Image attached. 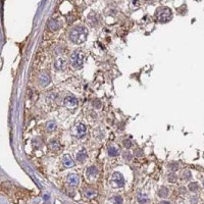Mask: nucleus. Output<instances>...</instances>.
<instances>
[{
  "mask_svg": "<svg viewBox=\"0 0 204 204\" xmlns=\"http://www.w3.org/2000/svg\"><path fill=\"white\" fill-rule=\"evenodd\" d=\"M87 36H88V30L85 27H83V26L73 28L70 30L69 35L70 41L75 44L84 43L87 39Z\"/></svg>",
  "mask_w": 204,
  "mask_h": 204,
  "instance_id": "1",
  "label": "nucleus"
},
{
  "mask_svg": "<svg viewBox=\"0 0 204 204\" xmlns=\"http://www.w3.org/2000/svg\"><path fill=\"white\" fill-rule=\"evenodd\" d=\"M85 55L82 50H75L70 55V64L74 69H79L83 68Z\"/></svg>",
  "mask_w": 204,
  "mask_h": 204,
  "instance_id": "2",
  "label": "nucleus"
},
{
  "mask_svg": "<svg viewBox=\"0 0 204 204\" xmlns=\"http://www.w3.org/2000/svg\"><path fill=\"white\" fill-rule=\"evenodd\" d=\"M155 17H156L159 23H168V21L172 20L173 13H172L170 8L162 6V7L157 8L156 12H155Z\"/></svg>",
  "mask_w": 204,
  "mask_h": 204,
  "instance_id": "3",
  "label": "nucleus"
},
{
  "mask_svg": "<svg viewBox=\"0 0 204 204\" xmlns=\"http://www.w3.org/2000/svg\"><path fill=\"white\" fill-rule=\"evenodd\" d=\"M110 185L113 188H121L125 185V179L121 173H114L111 176Z\"/></svg>",
  "mask_w": 204,
  "mask_h": 204,
  "instance_id": "4",
  "label": "nucleus"
},
{
  "mask_svg": "<svg viewBox=\"0 0 204 204\" xmlns=\"http://www.w3.org/2000/svg\"><path fill=\"white\" fill-rule=\"evenodd\" d=\"M64 105L68 107L69 109H75L78 106V99L73 95H69L64 99Z\"/></svg>",
  "mask_w": 204,
  "mask_h": 204,
  "instance_id": "5",
  "label": "nucleus"
},
{
  "mask_svg": "<svg viewBox=\"0 0 204 204\" xmlns=\"http://www.w3.org/2000/svg\"><path fill=\"white\" fill-rule=\"evenodd\" d=\"M68 183L70 185V186H74V187H76L79 185L80 183V177L76 175V173H70V175L68 176Z\"/></svg>",
  "mask_w": 204,
  "mask_h": 204,
  "instance_id": "6",
  "label": "nucleus"
},
{
  "mask_svg": "<svg viewBox=\"0 0 204 204\" xmlns=\"http://www.w3.org/2000/svg\"><path fill=\"white\" fill-rule=\"evenodd\" d=\"M47 28L51 32H56L60 28V23L57 20H50L47 24Z\"/></svg>",
  "mask_w": 204,
  "mask_h": 204,
  "instance_id": "7",
  "label": "nucleus"
},
{
  "mask_svg": "<svg viewBox=\"0 0 204 204\" xmlns=\"http://www.w3.org/2000/svg\"><path fill=\"white\" fill-rule=\"evenodd\" d=\"M86 132H87V127H86V126H85L84 124L80 122V124L77 125V127H76L77 137H79V138H82V137H83L85 134H86Z\"/></svg>",
  "mask_w": 204,
  "mask_h": 204,
  "instance_id": "8",
  "label": "nucleus"
},
{
  "mask_svg": "<svg viewBox=\"0 0 204 204\" xmlns=\"http://www.w3.org/2000/svg\"><path fill=\"white\" fill-rule=\"evenodd\" d=\"M39 82L43 87H46L47 85L50 83V76L48 75L46 72L42 73L39 77Z\"/></svg>",
  "mask_w": 204,
  "mask_h": 204,
  "instance_id": "9",
  "label": "nucleus"
},
{
  "mask_svg": "<svg viewBox=\"0 0 204 204\" xmlns=\"http://www.w3.org/2000/svg\"><path fill=\"white\" fill-rule=\"evenodd\" d=\"M62 163H64V165L65 168H73V166L75 165V162H74L69 154L64 155V157H62Z\"/></svg>",
  "mask_w": 204,
  "mask_h": 204,
  "instance_id": "10",
  "label": "nucleus"
},
{
  "mask_svg": "<svg viewBox=\"0 0 204 204\" xmlns=\"http://www.w3.org/2000/svg\"><path fill=\"white\" fill-rule=\"evenodd\" d=\"M107 151H108L109 156H111V157H116V156H118V154H120V149L113 145H110L108 147V149H107Z\"/></svg>",
  "mask_w": 204,
  "mask_h": 204,
  "instance_id": "11",
  "label": "nucleus"
},
{
  "mask_svg": "<svg viewBox=\"0 0 204 204\" xmlns=\"http://www.w3.org/2000/svg\"><path fill=\"white\" fill-rule=\"evenodd\" d=\"M86 173L88 177H97L98 169L96 166H90V168H88V169L86 170Z\"/></svg>",
  "mask_w": 204,
  "mask_h": 204,
  "instance_id": "12",
  "label": "nucleus"
},
{
  "mask_svg": "<svg viewBox=\"0 0 204 204\" xmlns=\"http://www.w3.org/2000/svg\"><path fill=\"white\" fill-rule=\"evenodd\" d=\"M84 194H85V196H86L87 198L93 199V198L96 197V196H97V192H96L95 190H93V189H86Z\"/></svg>",
  "mask_w": 204,
  "mask_h": 204,
  "instance_id": "13",
  "label": "nucleus"
},
{
  "mask_svg": "<svg viewBox=\"0 0 204 204\" xmlns=\"http://www.w3.org/2000/svg\"><path fill=\"white\" fill-rule=\"evenodd\" d=\"M86 158H87V152H86V150H81V151H79V152L77 153V159H78V161L84 162L85 160H86Z\"/></svg>",
  "mask_w": 204,
  "mask_h": 204,
  "instance_id": "14",
  "label": "nucleus"
},
{
  "mask_svg": "<svg viewBox=\"0 0 204 204\" xmlns=\"http://www.w3.org/2000/svg\"><path fill=\"white\" fill-rule=\"evenodd\" d=\"M169 194V190L166 187H161L159 189V192H158V196H160L162 198H165L168 197Z\"/></svg>",
  "mask_w": 204,
  "mask_h": 204,
  "instance_id": "15",
  "label": "nucleus"
},
{
  "mask_svg": "<svg viewBox=\"0 0 204 204\" xmlns=\"http://www.w3.org/2000/svg\"><path fill=\"white\" fill-rule=\"evenodd\" d=\"M46 130L48 132H53L56 130V124H55V121H48L47 124H46Z\"/></svg>",
  "mask_w": 204,
  "mask_h": 204,
  "instance_id": "16",
  "label": "nucleus"
},
{
  "mask_svg": "<svg viewBox=\"0 0 204 204\" xmlns=\"http://www.w3.org/2000/svg\"><path fill=\"white\" fill-rule=\"evenodd\" d=\"M49 147H50L51 150H57L58 148H59L58 141H56V140H51L50 143H49Z\"/></svg>",
  "mask_w": 204,
  "mask_h": 204,
  "instance_id": "17",
  "label": "nucleus"
},
{
  "mask_svg": "<svg viewBox=\"0 0 204 204\" xmlns=\"http://www.w3.org/2000/svg\"><path fill=\"white\" fill-rule=\"evenodd\" d=\"M64 61L62 60V59H58V60L55 62V64H54L55 69H56L57 70H60V69H64Z\"/></svg>",
  "mask_w": 204,
  "mask_h": 204,
  "instance_id": "18",
  "label": "nucleus"
},
{
  "mask_svg": "<svg viewBox=\"0 0 204 204\" xmlns=\"http://www.w3.org/2000/svg\"><path fill=\"white\" fill-rule=\"evenodd\" d=\"M111 200H112V202L114 204H122V198L121 197V196H113L112 198H111Z\"/></svg>",
  "mask_w": 204,
  "mask_h": 204,
  "instance_id": "19",
  "label": "nucleus"
},
{
  "mask_svg": "<svg viewBox=\"0 0 204 204\" xmlns=\"http://www.w3.org/2000/svg\"><path fill=\"white\" fill-rule=\"evenodd\" d=\"M122 145H124L127 149H129V148H131L133 146V143H132V141L131 140H129V139H125L124 141H122Z\"/></svg>",
  "mask_w": 204,
  "mask_h": 204,
  "instance_id": "20",
  "label": "nucleus"
},
{
  "mask_svg": "<svg viewBox=\"0 0 204 204\" xmlns=\"http://www.w3.org/2000/svg\"><path fill=\"white\" fill-rule=\"evenodd\" d=\"M198 188H199V186H198L197 183H190V185H189V190L192 191V192L197 191Z\"/></svg>",
  "mask_w": 204,
  "mask_h": 204,
  "instance_id": "21",
  "label": "nucleus"
},
{
  "mask_svg": "<svg viewBox=\"0 0 204 204\" xmlns=\"http://www.w3.org/2000/svg\"><path fill=\"white\" fill-rule=\"evenodd\" d=\"M138 202L140 204H145L147 202V197L145 195H140L138 197Z\"/></svg>",
  "mask_w": 204,
  "mask_h": 204,
  "instance_id": "22",
  "label": "nucleus"
},
{
  "mask_svg": "<svg viewBox=\"0 0 204 204\" xmlns=\"http://www.w3.org/2000/svg\"><path fill=\"white\" fill-rule=\"evenodd\" d=\"M124 158L126 159V160H131V159H132L131 152H130V151H126L125 153H124Z\"/></svg>",
  "mask_w": 204,
  "mask_h": 204,
  "instance_id": "23",
  "label": "nucleus"
},
{
  "mask_svg": "<svg viewBox=\"0 0 204 204\" xmlns=\"http://www.w3.org/2000/svg\"><path fill=\"white\" fill-rule=\"evenodd\" d=\"M168 180L169 182H176L177 181V176L175 175V173H170V175H168Z\"/></svg>",
  "mask_w": 204,
  "mask_h": 204,
  "instance_id": "24",
  "label": "nucleus"
},
{
  "mask_svg": "<svg viewBox=\"0 0 204 204\" xmlns=\"http://www.w3.org/2000/svg\"><path fill=\"white\" fill-rule=\"evenodd\" d=\"M168 166H169V168L173 169V170H177L178 168H178V166H179V165H178V163H175V162H173V163H170Z\"/></svg>",
  "mask_w": 204,
  "mask_h": 204,
  "instance_id": "25",
  "label": "nucleus"
},
{
  "mask_svg": "<svg viewBox=\"0 0 204 204\" xmlns=\"http://www.w3.org/2000/svg\"><path fill=\"white\" fill-rule=\"evenodd\" d=\"M190 177H191V173L189 172V170H186V172H184L183 173V178H185V179H190Z\"/></svg>",
  "mask_w": 204,
  "mask_h": 204,
  "instance_id": "26",
  "label": "nucleus"
},
{
  "mask_svg": "<svg viewBox=\"0 0 204 204\" xmlns=\"http://www.w3.org/2000/svg\"><path fill=\"white\" fill-rule=\"evenodd\" d=\"M160 204H170L169 202H168V201H161L160 202Z\"/></svg>",
  "mask_w": 204,
  "mask_h": 204,
  "instance_id": "27",
  "label": "nucleus"
},
{
  "mask_svg": "<svg viewBox=\"0 0 204 204\" xmlns=\"http://www.w3.org/2000/svg\"><path fill=\"white\" fill-rule=\"evenodd\" d=\"M144 1H150V0H144Z\"/></svg>",
  "mask_w": 204,
  "mask_h": 204,
  "instance_id": "28",
  "label": "nucleus"
},
{
  "mask_svg": "<svg viewBox=\"0 0 204 204\" xmlns=\"http://www.w3.org/2000/svg\"><path fill=\"white\" fill-rule=\"evenodd\" d=\"M203 186H204V185H203Z\"/></svg>",
  "mask_w": 204,
  "mask_h": 204,
  "instance_id": "29",
  "label": "nucleus"
}]
</instances>
